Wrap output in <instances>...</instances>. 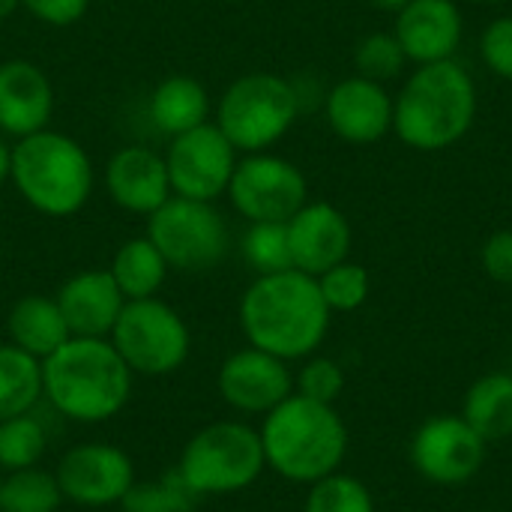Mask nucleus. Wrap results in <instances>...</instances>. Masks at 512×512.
Wrapping results in <instances>:
<instances>
[{
    "mask_svg": "<svg viewBox=\"0 0 512 512\" xmlns=\"http://www.w3.org/2000/svg\"><path fill=\"white\" fill-rule=\"evenodd\" d=\"M240 324L252 348L279 360L312 354L330 324L318 279L300 270L258 276L240 300Z\"/></svg>",
    "mask_w": 512,
    "mask_h": 512,
    "instance_id": "1",
    "label": "nucleus"
},
{
    "mask_svg": "<svg viewBox=\"0 0 512 512\" xmlns=\"http://www.w3.org/2000/svg\"><path fill=\"white\" fill-rule=\"evenodd\" d=\"M477 117V84L462 63L438 60L417 66L393 99L396 138L420 153L459 144Z\"/></svg>",
    "mask_w": 512,
    "mask_h": 512,
    "instance_id": "2",
    "label": "nucleus"
},
{
    "mask_svg": "<svg viewBox=\"0 0 512 512\" xmlns=\"http://www.w3.org/2000/svg\"><path fill=\"white\" fill-rule=\"evenodd\" d=\"M132 393V369L108 339L72 336L42 360V396L75 423L111 420Z\"/></svg>",
    "mask_w": 512,
    "mask_h": 512,
    "instance_id": "3",
    "label": "nucleus"
},
{
    "mask_svg": "<svg viewBox=\"0 0 512 512\" xmlns=\"http://www.w3.org/2000/svg\"><path fill=\"white\" fill-rule=\"evenodd\" d=\"M261 444L264 459L276 474L294 483H318L342 465L348 432L330 405L288 396L267 414Z\"/></svg>",
    "mask_w": 512,
    "mask_h": 512,
    "instance_id": "4",
    "label": "nucleus"
},
{
    "mask_svg": "<svg viewBox=\"0 0 512 512\" xmlns=\"http://www.w3.org/2000/svg\"><path fill=\"white\" fill-rule=\"evenodd\" d=\"M9 180L33 210L45 216H72L93 192V165L78 141L42 129L12 147Z\"/></svg>",
    "mask_w": 512,
    "mask_h": 512,
    "instance_id": "5",
    "label": "nucleus"
},
{
    "mask_svg": "<svg viewBox=\"0 0 512 512\" xmlns=\"http://www.w3.org/2000/svg\"><path fill=\"white\" fill-rule=\"evenodd\" d=\"M300 96L294 84L273 72L237 78L219 99L216 126L243 153H264L297 120Z\"/></svg>",
    "mask_w": 512,
    "mask_h": 512,
    "instance_id": "6",
    "label": "nucleus"
},
{
    "mask_svg": "<svg viewBox=\"0 0 512 512\" xmlns=\"http://www.w3.org/2000/svg\"><path fill=\"white\" fill-rule=\"evenodd\" d=\"M264 465L261 432L246 423H213L183 447L177 471L198 495H228L252 486Z\"/></svg>",
    "mask_w": 512,
    "mask_h": 512,
    "instance_id": "7",
    "label": "nucleus"
},
{
    "mask_svg": "<svg viewBox=\"0 0 512 512\" xmlns=\"http://www.w3.org/2000/svg\"><path fill=\"white\" fill-rule=\"evenodd\" d=\"M111 345L123 363L138 375H171L189 357V327L183 318L162 300H126L114 330Z\"/></svg>",
    "mask_w": 512,
    "mask_h": 512,
    "instance_id": "8",
    "label": "nucleus"
},
{
    "mask_svg": "<svg viewBox=\"0 0 512 512\" xmlns=\"http://www.w3.org/2000/svg\"><path fill=\"white\" fill-rule=\"evenodd\" d=\"M147 219V237L174 270L201 273L228 255V225L210 201L171 195Z\"/></svg>",
    "mask_w": 512,
    "mask_h": 512,
    "instance_id": "9",
    "label": "nucleus"
},
{
    "mask_svg": "<svg viewBox=\"0 0 512 512\" xmlns=\"http://www.w3.org/2000/svg\"><path fill=\"white\" fill-rule=\"evenodd\" d=\"M309 186L303 171L270 153H252L237 162L228 183V198L249 222H288L306 204Z\"/></svg>",
    "mask_w": 512,
    "mask_h": 512,
    "instance_id": "10",
    "label": "nucleus"
},
{
    "mask_svg": "<svg viewBox=\"0 0 512 512\" xmlns=\"http://www.w3.org/2000/svg\"><path fill=\"white\" fill-rule=\"evenodd\" d=\"M165 165L174 195L213 204L228 192L237 168V150L216 123H201L171 141Z\"/></svg>",
    "mask_w": 512,
    "mask_h": 512,
    "instance_id": "11",
    "label": "nucleus"
},
{
    "mask_svg": "<svg viewBox=\"0 0 512 512\" xmlns=\"http://www.w3.org/2000/svg\"><path fill=\"white\" fill-rule=\"evenodd\" d=\"M57 483L63 498L81 507H111L135 483L132 459L111 444H81L72 447L57 465Z\"/></svg>",
    "mask_w": 512,
    "mask_h": 512,
    "instance_id": "12",
    "label": "nucleus"
},
{
    "mask_svg": "<svg viewBox=\"0 0 512 512\" xmlns=\"http://www.w3.org/2000/svg\"><path fill=\"white\" fill-rule=\"evenodd\" d=\"M411 459L414 468L432 483L456 486L480 471L486 441L465 423V417H435L417 432Z\"/></svg>",
    "mask_w": 512,
    "mask_h": 512,
    "instance_id": "13",
    "label": "nucleus"
},
{
    "mask_svg": "<svg viewBox=\"0 0 512 512\" xmlns=\"http://www.w3.org/2000/svg\"><path fill=\"white\" fill-rule=\"evenodd\" d=\"M324 114L330 129L342 141L366 147L381 141L393 129V96L384 84L351 75L327 93Z\"/></svg>",
    "mask_w": 512,
    "mask_h": 512,
    "instance_id": "14",
    "label": "nucleus"
},
{
    "mask_svg": "<svg viewBox=\"0 0 512 512\" xmlns=\"http://www.w3.org/2000/svg\"><path fill=\"white\" fill-rule=\"evenodd\" d=\"M288 243H291L294 270L318 279L330 267L348 261L351 225L339 207L327 201H315V204L306 201L288 219Z\"/></svg>",
    "mask_w": 512,
    "mask_h": 512,
    "instance_id": "15",
    "label": "nucleus"
},
{
    "mask_svg": "<svg viewBox=\"0 0 512 512\" xmlns=\"http://www.w3.org/2000/svg\"><path fill=\"white\" fill-rule=\"evenodd\" d=\"M465 21L456 0H411L396 12V30L405 57L417 66L453 60L462 45Z\"/></svg>",
    "mask_w": 512,
    "mask_h": 512,
    "instance_id": "16",
    "label": "nucleus"
},
{
    "mask_svg": "<svg viewBox=\"0 0 512 512\" xmlns=\"http://www.w3.org/2000/svg\"><path fill=\"white\" fill-rule=\"evenodd\" d=\"M219 393L237 411L270 414L291 396V375L285 369V360L258 348H246L222 363Z\"/></svg>",
    "mask_w": 512,
    "mask_h": 512,
    "instance_id": "17",
    "label": "nucleus"
},
{
    "mask_svg": "<svg viewBox=\"0 0 512 512\" xmlns=\"http://www.w3.org/2000/svg\"><path fill=\"white\" fill-rule=\"evenodd\" d=\"M105 189L117 207L150 216L171 198L168 165L147 147H123L108 159Z\"/></svg>",
    "mask_w": 512,
    "mask_h": 512,
    "instance_id": "18",
    "label": "nucleus"
},
{
    "mask_svg": "<svg viewBox=\"0 0 512 512\" xmlns=\"http://www.w3.org/2000/svg\"><path fill=\"white\" fill-rule=\"evenodd\" d=\"M54 111V90L48 75L27 60L0 63V129L27 138L48 126Z\"/></svg>",
    "mask_w": 512,
    "mask_h": 512,
    "instance_id": "19",
    "label": "nucleus"
},
{
    "mask_svg": "<svg viewBox=\"0 0 512 512\" xmlns=\"http://www.w3.org/2000/svg\"><path fill=\"white\" fill-rule=\"evenodd\" d=\"M54 300L69 324V333L87 336V339L111 336L126 306V297L120 294L108 270H87V273L72 276Z\"/></svg>",
    "mask_w": 512,
    "mask_h": 512,
    "instance_id": "20",
    "label": "nucleus"
},
{
    "mask_svg": "<svg viewBox=\"0 0 512 512\" xmlns=\"http://www.w3.org/2000/svg\"><path fill=\"white\" fill-rule=\"evenodd\" d=\"M9 336L12 345H18L21 351L33 354L36 360L51 357L63 342L72 339L69 324L57 306V300L30 294L24 300H18L9 312Z\"/></svg>",
    "mask_w": 512,
    "mask_h": 512,
    "instance_id": "21",
    "label": "nucleus"
},
{
    "mask_svg": "<svg viewBox=\"0 0 512 512\" xmlns=\"http://www.w3.org/2000/svg\"><path fill=\"white\" fill-rule=\"evenodd\" d=\"M207 114H210V96L189 75L165 78L150 96V120L159 132L171 138L207 123Z\"/></svg>",
    "mask_w": 512,
    "mask_h": 512,
    "instance_id": "22",
    "label": "nucleus"
},
{
    "mask_svg": "<svg viewBox=\"0 0 512 512\" xmlns=\"http://www.w3.org/2000/svg\"><path fill=\"white\" fill-rule=\"evenodd\" d=\"M108 273L114 276L126 300H144V297H156V291L162 288L168 276V261L162 258V252L153 246L150 237H135L117 249Z\"/></svg>",
    "mask_w": 512,
    "mask_h": 512,
    "instance_id": "23",
    "label": "nucleus"
},
{
    "mask_svg": "<svg viewBox=\"0 0 512 512\" xmlns=\"http://www.w3.org/2000/svg\"><path fill=\"white\" fill-rule=\"evenodd\" d=\"M42 399V360L18 345H0V420L30 414Z\"/></svg>",
    "mask_w": 512,
    "mask_h": 512,
    "instance_id": "24",
    "label": "nucleus"
},
{
    "mask_svg": "<svg viewBox=\"0 0 512 512\" xmlns=\"http://www.w3.org/2000/svg\"><path fill=\"white\" fill-rule=\"evenodd\" d=\"M465 423L483 441L512 435V375H486L471 387L465 399Z\"/></svg>",
    "mask_w": 512,
    "mask_h": 512,
    "instance_id": "25",
    "label": "nucleus"
},
{
    "mask_svg": "<svg viewBox=\"0 0 512 512\" xmlns=\"http://www.w3.org/2000/svg\"><path fill=\"white\" fill-rule=\"evenodd\" d=\"M60 501V483L48 471L24 468L0 480V512H57Z\"/></svg>",
    "mask_w": 512,
    "mask_h": 512,
    "instance_id": "26",
    "label": "nucleus"
},
{
    "mask_svg": "<svg viewBox=\"0 0 512 512\" xmlns=\"http://www.w3.org/2000/svg\"><path fill=\"white\" fill-rule=\"evenodd\" d=\"M198 492L180 477V471H171L150 483H132V489L123 495V512H192L198 504Z\"/></svg>",
    "mask_w": 512,
    "mask_h": 512,
    "instance_id": "27",
    "label": "nucleus"
},
{
    "mask_svg": "<svg viewBox=\"0 0 512 512\" xmlns=\"http://www.w3.org/2000/svg\"><path fill=\"white\" fill-rule=\"evenodd\" d=\"M45 447L48 438L36 417L21 414V417L0 420V471L12 474L24 468H36L39 459L45 456Z\"/></svg>",
    "mask_w": 512,
    "mask_h": 512,
    "instance_id": "28",
    "label": "nucleus"
},
{
    "mask_svg": "<svg viewBox=\"0 0 512 512\" xmlns=\"http://www.w3.org/2000/svg\"><path fill=\"white\" fill-rule=\"evenodd\" d=\"M243 258L258 276L294 270L288 222H252L243 234Z\"/></svg>",
    "mask_w": 512,
    "mask_h": 512,
    "instance_id": "29",
    "label": "nucleus"
},
{
    "mask_svg": "<svg viewBox=\"0 0 512 512\" xmlns=\"http://www.w3.org/2000/svg\"><path fill=\"white\" fill-rule=\"evenodd\" d=\"M405 63H408V57L393 33H369L357 42L354 66H357V75H363V78L384 84V81L396 78Z\"/></svg>",
    "mask_w": 512,
    "mask_h": 512,
    "instance_id": "30",
    "label": "nucleus"
},
{
    "mask_svg": "<svg viewBox=\"0 0 512 512\" xmlns=\"http://www.w3.org/2000/svg\"><path fill=\"white\" fill-rule=\"evenodd\" d=\"M318 288L330 312H354L369 297V273L360 264L342 261L318 276Z\"/></svg>",
    "mask_w": 512,
    "mask_h": 512,
    "instance_id": "31",
    "label": "nucleus"
},
{
    "mask_svg": "<svg viewBox=\"0 0 512 512\" xmlns=\"http://www.w3.org/2000/svg\"><path fill=\"white\" fill-rule=\"evenodd\" d=\"M306 512H375V507L369 489L360 480L330 474L318 480L315 489L309 492Z\"/></svg>",
    "mask_w": 512,
    "mask_h": 512,
    "instance_id": "32",
    "label": "nucleus"
},
{
    "mask_svg": "<svg viewBox=\"0 0 512 512\" xmlns=\"http://www.w3.org/2000/svg\"><path fill=\"white\" fill-rule=\"evenodd\" d=\"M480 57L492 75L512 84V15H501L486 24L480 36Z\"/></svg>",
    "mask_w": 512,
    "mask_h": 512,
    "instance_id": "33",
    "label": "nucleus"
},
{
    "mask_svg": "<svg viewBox=\"0 0 512 512\" xmlns=\"http://www.w3.org/2000/svg\"><path fill=\"white\" fill-rule=\"evenodd\" d=\"M345 387V375L333 360H312L303 372H300V396L312 399V402H324L330 405Z\"/></svg>",
    "mask_w": 512,
    "mask_h": 512,
    "instance_id": "34",
    "label": "nucleus"
},
{
    "mask_svg": "<svg viewBox=\"0 0 512 512\" xmlns=\"http://www.w3.org/2000/svg\"><path fill=\"white\" fill-rule=\"evenodd\" d=\"M480 264L486 270V276H492L495 282L512 285V228L495 231L480 252Z\"/></svg>",
    "mask_w": 512,
    "mask_h": 512,
    "instance_id": "35",
    "label": "nucleus"
},
{
    "mask_svg": "<svg viewBox=\"0 0 512 512\" xmlns=\"http://www.w3.org/2000/svg\"><path fill=\"white\" fill-rule=\"evenodd\" d=\"M18 3L33 18H39L42 24H51V27L75 24L87 12V6H90V0H18Z\"/></svg>",
    "mask_w": 512,
    "mask_h": 512,
    "instance_id": "36",
    "label": "nucleus"
},
{
    "mask_svg": "<svg viewBox=\"0 0 512 512\" xmlns=\"http://www.w3.org/2000/svg\"><path fill=\"white\" fill-rule=\"evenodd\" d=\"M9 171H12V150L0 141V186L9 180Z\"/></svg>",
    "mask_w": 512,
    "mask_h": 512,
    "instance_id": "37",
    "label": "nucleus"
},
{
    "mask_svg": "<svg viewBox=\"0 0 512 512\" xmlns=\"http://www.w3.org/2000/svg\"><path fill=\"white\" fill-rule=\"evenodd\" d=\"M369 3H372L375 9H381V12H393V15H396V12L405 9L411 0H369Z\"/></svg>",
    "mask_w": 512,
    "mask_h": 512,
    "instance_id": "38",
    "label": "nucleus"
},
{
    "mask_svg": "<svg viewBox=\"0 0 512 512\" xmlns=\"http://www.w3.org/2000/svg\"><path fill=\"white\" fill-rule=\"evenodd\" d=\"M15 6H18V0H0V21H6L15 12Z\"/></svg>",
    "mask_w": 512,
    "mask_h": 512,
    "instance_id": "39",
    "label": "nucleus"
},
{
    "mask_svg": "<svg viewBox=\"0 0 512 512\" xmlns=\"http://www.w3.org/2000/svg\"><path fill=\"white\" fill-rule=\"evenodd\" d=\"M468 3H504V0H468Z\"/></svg>",
    "mask_w": 512,
    "mask_h": 512,
    "instance_id": "40",
    "label": "nucleus"
}]
</instances>
